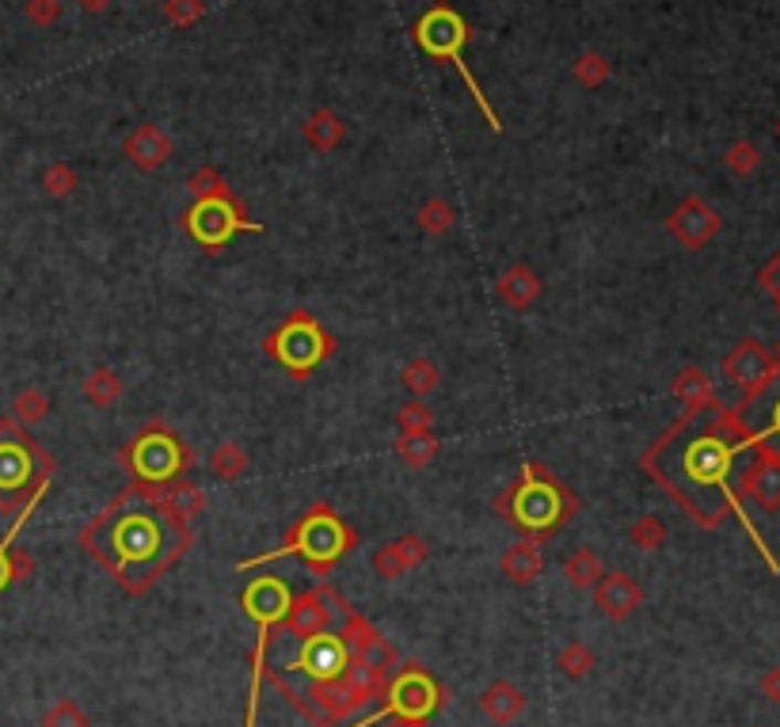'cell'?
<instances>
[{
	"label": "cell",
	"mask_w": 780,
	"mask_h": 727,
	"mask_svg": "<svg viewBox=\"0 0 780 727\" xmlns=\"http://www.w3.org/2000/svg\"><path fill=\"white\" fill-rule=\"evenodd\" d=\"M54 476V457L15 419H0V510L23 515L39 503Z\"/></svg>",
	"instance_id": "4"
},
{
	"label": "cell",
	"mask_w": 780,
	"mask_h": 727,
	"mask_svg": "<svg viewBox=\"0 0 780 727\" xmlns=\"http://www.w3.org/2000/svg\"><path fill=\"white\" fill-rule=\"evenodd\" d=\"M507 521L521 529L529 537H548L563 526L571 515L579 510V499L568 492L545 465L537 461H526L518 473V481L507 487V495L499 499Z\"/></svg>",
	"instance_id": "3"
},
{
	"label": "cell",
	"mask_w": 780,
	"mask_h": 727,
	"mask_svg": "<svg viewBox=\"0 0 780 727\" xmlns=\"http://www.w3.org/2000/svg\"><path fill=\"white\" fill-rule=\"evenodd\" d=\"M773 370H777V358L769 355V350L761 347V344H753V339H747V344L735 347L731 355H727V362H724L727 381L739 384L742 400H747L753 389H761Z\"/></svg>",
	"instance_id": "15"
},
{
	"label": "cell",
	"mask_w": 780,
	"mask_h": 727,
	"mask_svg": "<svg viewBox=\"0 0 780 727\" xmlns=\"http://www.w3.org/2000/svg\"><path fill=\"white\" fill-rule=\"evenodd\" d=\"M210 465H213V473H218V476L233 481L236 473H244V468H247V457H244V450H240V446H221L210 457Z\"/></svg>",
	"instance_id": "32"
},
{
	"label": "cell",
	"mask_w": 780,
	"mask_h": 727,
	"mask_svg": "<svg viewBox=\"0 0 780 727\" xmlns=\"http://www.w3.org/2000/svg\"><path fill=\"white\" fill-rule=\"evenodd\" d=\"M563 576H568V583H576V587H594L598 579H602V560L594 556V549H579L568 563H563Z\"/></svg>",
	"instance_id": "26"
},
{
	"label": "cell",
	"mask_w": 780,
	"mask_h": 727,
	"mask_svg": "<svg viewBox=\"0 0 780 727\" xmlns=\"http://www.w3.org/2000/svg\"><path fill=\"white\" fill-rule=\"evenodd\" d=\"M191 187H194V194H199V199H205V194H229V183H221V176L210 172V168L194 172L191 176Z\"/></svg>",
	"instance_id": "41"
},
{
	"label": "cell",
	"mask_w": 780,
	"mask_h": 727,
	"mask_svg": "<svg viewBox=\"0 0 780 727\" xmlns=\"http://www.w3.org/2000/svg\"><path fill=\"white\" fill-rule=\"evenodd\" d=\"M400 431L404 434H423V431H431V412H426V404H419V400H411V404L400 412Z\"/></svg>",
	"instance_id": "37"
},
{
	"label": "cell",
	"mask_w": 780,
	"mask_h": 727,
	"mask_svg": "<svg viewBox=\"0 0 780 727\" xmlns=\"http://www.w3.org/2000/svg\"><path fill=\"white\" fill-rule=\"evenodd\" d=\"M81 545L130 594L152 587L191 549V526L152 487H126L99 518L81 529Z\"/></svg>",
	"instance_id": "2"
},
{
	"label": "cell",
	"mask_w": 780,
	"mask_h": 727,
	"mask_svg": "<svg viewBox=\"0 0 780 727\" xmlns=\"http://www.w3.org/2000/svg\"><path fill=\"white\" fill-rule=\"evenodd\" d=\"M42 727H88V716L76 708V700H57V705L42 716Z\"/></svg>",
	"instance_id": "31"
},
{
	"label": "cell",
	"mask_w": 780,
	"mask_h": 727,
	"mask_svg": "<svg viewBox=\"0 0 780 727\" xmlns=\"http://www.w3.org/2000/svg\"><path fill=\"white\" fill-rule=\"evenodd\" d=\"M727 165H731V172H739V176H747V172H753V168H758V149H753V145H735L731 152H727Z\"/></svg>",
	"instance_id": "40"
},
{
	"label": "cell",
	"mask_w": 780,
	"mask_h": 727,
	"mask_svg": "<svg viewBox=\"0 0 780 727\" xmlns=\"http://www.w3.org/2000/svg\"><path fill=\"white\" fill-rule=\"evenodd\" d=\"M590 663H594V655H590L587 647H579V644H571L568 652L560 655L563 674H571V678H582V674L590 671Z\"/></svg>",
	"instance_id": "38"
},
{
	"label": "cell",
	"mask_w": 780,
	"mask_h": 727,
	"mask_svg": "<svg viewBox=\"0 0 780 727\" xmlns=\"http://www.w3.org/2000/svg\"><path fill=\"white\" fill-rule=\"evenodd\" d=\"M739 495L742 499H753L766 510H777L780 507V461L769 457V453L753 450L747 473H742V481H739Z\"/></svg>",
	"instance_id": "17"
},
{
	"label": "cell",
	"mask_w": 780,
	"mask_h": 727,
	"mask_svg": "<svg viewBox=\"0 0 780 727\" xmlns=\"http://www.w3.org/2000/svg\"><path fill=\"white\" fill-rule=\"evenodd\" d=\"M397 453L408 461V465H431L434 461V453H439V442L431 439V431H423V434H404V439L397 442Z\"/></svg>",
	"instance_id": "27"
},
{
	"label": "cell",
	"mask_w": 780,
	"mask_h": 727,
	"mask_svg": "<svg viewBox=\"0 0 780 727\" xmlns=\"http://www.w3.org/2000/svg\"><path fill=\"white\" fill-rule=\"evenodd\" d=\"M753 457V446L742 439L739 419L731 408H700V412H685L663 439L644 453V468L655 476L674 499L693 515V521L705 529L724 526V518H739L753 537L758 552L769 560V568L780 571L773 552L766 549L761 534L750 526L747 510H742L739 481L747 473Z\"/></svg>",
	"instance_id": "1"
},
{
	"label": "cell",
	"mask_w": 780,
	"mask_h": 727,
	"mask_svg": "<svg viewBox=\"0 0 780 727\" xmlns=\"http://www.w3.org/2000/svg\"><path fill=\"white\" fill-rule=\"evenodd\" d=\"M663 541H666V529H663V521L658 518H640L636 526H632V545H636V549L651 552V549H658Z\"/></svg>",
	"instance_id": "33"
},
{
	"label": "cell",
	"mask_w": 780,
	"mask_h": 727,
	"mask_svg": "<svg viewBox=\"0 0 780 727\" xmlns=\"http://www.w3.org/2000/svg\"><path fill=\"white\" fill-rule=\"evenodd\" d=\"M286 671L297 678V686H305V682H328V678L347 674L350 671V647H347V640H342V632L328 629V632H316V636H305L302 647H297V655H294V663H289ZM274 678H278V674H274ZM289 686H294V682H289Z\"/></svg>",
	"instance_id": "13"
},
{
	"label": "cell",
	"mask_w": 780,
	"mask_h": 727,
	"mask_svg": "<svg viewBox=\"0 0 780 727\" xmlns=\"http://www.w3.org/2000/svg\"><path fill=\"white\" fill-rule=\"evenodd\" d=\"M404 384H408V392L411 397H426V392L439 384V370H434V362H426V358H419V362H411L408 366V373H404Z\"/></svg>",
	"instance_id": "30"
},
{
	"label": "cell",
	"mask_w": 780,
	"mask_h": 727,
	"mask_svg": "<svg viewBox=\"0 0 780 727\" xmlns=\"http://www.w3.org/2000/svg\"><path fill=\"white\" fill-rule=\"evenodd\" d=\"M57 12H62V8H57V0H28V20L39 23V28L54 23Z\"/></svg>",
	"instance_id": "43"
},
{
	"label": "cell",
	"mask_w": 780,
	"mask_h": 727,
	"mask_svg": "<svg viewBox=\"0 0 780 727\" xmlns=\"http://www.w3.org/2000/svg\"><path fill=\"white\" fill-rule=\"evenodd\" d=\"M187 233L194 236L202 247H225L233 241L236 233H263L260 221H247L244 218V207H240V199L233 191L229 194H205V199L194 202L191 210H187L183 218Z\"/></svg>",
	"instance_id": "10"
},
{
	"label": "cell",
	"mask_w": 780,
	"mask_h": 727,
	"mask_svg": "<svg viewBox=\"0 0 780 727\" xmlns=\"http://www.w3.org/2000/svg\"><path fill=\"white\" fill-rule=\"evenodd\" d=\"M73 183H76V176L68 172L65 165H54V168H46V172H42V187H46L50 194H68V191H73Z\"/></svg>",
	"instance_id": "39"
},
{
	"label": "cell",
	"mask_w": 780,
	"mask_h": 727,
	"mask_svg": "<svg viewBox=\"0 0 780 727\" xmlns=\"http://www.w3.org/2000/svg\"><path fill=\"white\" fill-rule=\"evenodd\" d=\"M411 39H415V46L423 50L431 62H442V65H453V70L461 73V81H465L468 96L476 99V107L484 110V123L492 126V130H503L499 115H495V107L487 104L484 88H479V81L473 76L465 62V46H468V23L465 15L457 12V8H445V4H434L426 8L423 15L415 20V28H411Z\"/></svg>",
	"instance_id": "6"
},
{
	"label": "cell",
	"mask_w": 780,
	"mask_h": 727,
	"mask_svg": "<svg viewBox=\"0 0 780 727\" xmlns=\"http://www.w3.org/2000/svg\"><path fill=\"white\" fill-rule=\"evenodd\" d=\"M267 355L274 358L278 366H286L294 378H308L324 358L331 355V339L328 331L320 328L313 313H294L278 324V328L267 336Z\"/></svg>",
	"instance_id": "9"
},
{
	"label": "cell",
	"mask_w": 780,
	"mask_h": 727,
	"mask_svg": "<svg viewBox=\"0 0 780 727\" xmlns=\"http://www.w3.org/2000/svg\"><path fill=\"white\" fill-rule=\"evenodd\" d=\"M46 408L50 404H46V397H42L39 389H23L20 397H15V408H12L15 423H20V426H34L42 415H46Z\"/></svg>",
	"instance_id": "29"
},
{
	"label": "cell",
	"mask_w": 780,
	"mask_h": 727,
	"mask_svg": "<svg viewBox=\"0 0 780 727\" xmlns=\"http://www.w3.org/2000/svg\"><path fill=\"white\" fill-rule=\"evenodd\" d=\"M289 602H294V590H289L286 579L278 576H260L244 587L240 594V605L244 613L255 621V655H252V689H247V720L244 727H255V708H260V689H263V674H267V647L274 629H282L289 613Z\"/></svg>",
	"instance_id": "7"
},
{
	"label": "cell",
	"mask_w": 780,
	"mask_h": 727,
	"mask_svg": "<svg viewBox=\"0 0 780 727\" xmlns=\"http://www.w3.org/2000/svg\"><path fill=\"white\" fill-rule=\"evenodd\" d=\"M674 397L685 404V412H700V408L716 404L713 381H708V373L697 370V366H689V370L678 373V381H674Z\"/></svg>",
	"instance_id": "20"
},
{
	"label": "cell",
	"mask_w": 780,
	"mask_h": 727,
	"mask_svg": "<svg viewBox=\"0 0 780 727\" xmlns=\"http://www.w3.org/2000/svg\"><path fill=\"white\" fill-rule=\"evenodd\" d=\"M594 602H598V610H602L605 618L621 621V618H629V613L640 610V602H644V590H640L636 579H629V576H621V571H616V576H602V579H598Z\"/></svg>",
	"instance_id": "18"
},
{
	"label": "cell",
	"mask_w": 780,
	"mask_h": 727,
	"mask_svg": "<svg viewBox=\"0 0 780 727\" xmlns=\"http://www.w3.org/2000/svg\"><path fill=\"white\" fill-rule=\"evenodd\" d=\"M384 727H426V720H389Z\"/></svg>",
	"instance_id": "48"
},
{
	"label": "cell",
	"mask_w": 780,
	"mask_h": 727,
	"mask_svg": "<svg viewBox=\"0 0 780 727\" xmlns=\"http://www.w3.org/2000/svg\"><path fill=\"white\" fill-rule=\"evenodd\" d=\"M761 286H766L769 294H773L777 302H780V252L766 263V267H761Z\"/></svg>",
	"instance_id": "44"
},
{
	"label": "cell",
	"mask_w": 780,
	"mask_h": 727,
	"mask_svg": "<svg viewBox=\"0 0 780 727\" xmlns=\"http://www.w3.org/2000/svg\"><path fill=\"white\" fill-rule=\"evenodd\" d=\"M165 15L176 28H187L202 15V0H165Z\"/></svg>",
	"instance_id": "36"
},
{
	"label": "cell",
	"mask_w": 780,
	"mask_h": 727,
	"mask_svg": "<svg viewBox=\"0 0 780 727\" xmlns=\"http://www.w3.org/2000/svg\"><path fill=\"white\" fill-rule=\"evenodd\" d=\"M479 708H484L487 716H492L495 724H510L514 716H521V708H526V697H521L518 686H510V682H495L492 689L479 697Z\"/></svg>",
	"instance_id": "22"
},
{
	"label": "cell",
	"mask_w": 780,
	"mask_h": 727,
	"mask_svg": "<svg viewBox=\"0 0 780 727\" xmlns=\"http://www.w3.org/2000/svg\"><path fill=\"white\" fill-rule=\"evenodd\" d=\"M118 392H123V381H118L110 370H103V366H99L96 373H92L88 381H84V397H88L96 408H107V404H115V400H118Z\"/></svg>",
	"instance_id": "28"
},
{
	"label": "cell",
	"mask_w": 780,
	"mask_h": 727,
	"mask_svg": "<svg viewBox=\"0 0 780 727\" xmlns=\"http://www.w3.org/2000/svg\"><path fill=\"white\" fill-rule=\"evenodd\" d=\"M110 0H81V8L84 12H103V8H107Z\"/></svg>",
	"instance_id": "47"
},
{
	"label": "cell",
	"mask_w": 780,
	"mask_h": 727,
	"mask_svg": "<svg viewBox=\"0 0 780 727\" xmlns=\"http://www.w3.org/2000/svg\"><path fill=\"white\" fill-rule=\"evenodd\" d=\"M123 465L134 473V484L160 492V487L183 481L187 468L194 465V457L176 431H168L165 423H149L130 446L123 450Z\"/></svg>",
	"instance_id": "8"
},
{
	"label": "cell",
	"mask_w": 780,
	"mask_h": 727,
	"mask_svg": "<svg viewBox=\"0 0 780 727\" xmlns=\"http://www.w3.org/2000/svg\"><path fill=\"white\" fill-rule=\"evenodd\" d=\"M666 229H671L685 247H705L719 233V213L708 207L705 199H685L682 207L671 213Z\"/></svg>",
	"instance_id": "16"
},
{
	"label": "cell",
	"mask_w": 780,
	"mask_h": 727,
	"mask_svg": "<svg viewBox=\"0 0 780 727\" xmlns=\"http://www.w3.org/2000/svg\"><path fill=\"white\" fill-rule=\"evenodd\" d=\"M355 541H358L355 529H350L347 521H342L331 507L316 503V507H308L305 515L297 518V526L289 529V537L278 545V549L252 556V560L240 563V571L260 568V563L278 560V556H302L308 568L316 571V576H324V571H331L342 560V556L355 549Z\"/></svg>",
	"instance_id": "5"
},
{
	"label": "cell",
	"mask_w": 780,
	"mask_h": 727,
	"mask_svg": "<svg viewBox=\"0 0 780 727\" xmlns=\"http://www.w3.org/2000/svg\"><path fill=\"white\" fill-rule=\"evenodd\" d=\"M168 152H171V141L165 138V130H157V126H137L130 138H126V157H130L141 172H157V168L168 160Z\"/></svg>",
	"instance_id": "19"
},
{
	"label": "cell",
	"mask_w": 780,
	"mask_h": 727,
	"mask_svg": "<svg viewBox=\"0 0 780 727\" xmlns=\"http://www.w3.org/2000/svg\"><path fill=\"white\" fill-rule=\"evenodd\" d=\"M12 583V549H0V590Z\"/></svg>",
	"instance_id": "46"
},
{
	"label": "cell",
	"mask_w": 780,
	"mask_h": 727,
	"mask_svg": "<svg viewBox=\"0 0 780 727\" xmlns=\"http://www.w3.org/2000/svg\"><path fill=\"white\" fill-rule=\"evenodd\" d=\"M761 693H766L769 700H777V705H780V666H773V671H769L766 678H761Z\"/></svg>",
	"instance_id": "45"
},
{
	"label": "cell",
	"mask_w": 780,
	"mask_h": 727,
	"mask_svg": "<svg viewBox=\"0 0 780 727\" xmlns=\"http://www.w3.org/2000/svg\"><path fill=\"white\" fill-rule=\"evenodd\" d=\"M305 134H308V141L316 145L320 152H328V149H336L339 138H342V123L331 110H316L313 118H308V126H305Z\"/></svg>",
	"instance_id": "25"
},
{
	"label": "cell",
	"mask_w": 780,
	"mask_h": 727,
	"mask_svg": "<svg viewBox=\"0 0 780 727\" xmlns=\"http://www.w3.org/2000/svg\"><path fill=\"white\" fill-rule=\"evenodd\" d=\"M545 560H541V549L537 545H510L507 556H503V576L514 579L518 587L534 583L537 576H541Z\"/></svg>",
	"instance_id": "23"
},
{
	"label": "cell",
	"mask_w": 780,
	"mask_h": 727,
	"mask_svg": "<svg viewBox=\"0 0 780 727\" xmlns=\"http://www.w3.org/2000/svg\"><path fill=\"white\" fill-rule=\"evenodd\" d=\"M731 412L739 419L742 439L758 453H769V457L780 461V366L769 373V381L761 389H753Z\"/></svg>",
	"instance_id": "12"
},
{
	"label": "cell",
	"mask_w": 780,
	"mask_h": 727,
	"mask_svg": "<svg viewBox=\"0 0 780 727\" xmlns=\"http://www.w3.org/2000/svg\"><path fill=\"white\" fill-rule=\"evenodd\" d=\"M541 294V278L529 267H510L507 275L499 278V297L510 305V309H529Z\"/></svg>",
	"instance_id": "21"
},
{
	"label": "cell",
	"mask_w": 780,
	"mask_h": 727,
	"mask_svg": "<svg viewBox=\"0 0 780 727\" xmlns=\"http://www.w3.org/2000/svg\"><path fill=\"white\" fill-rule=\"evenodd\" d=\"M160 499L168 503L171 510H176L179 518H191V515H199V510L205 507V499H202V492L194 484H183V481H176V484H168V487H160Z\"/></svg>",
	"instance_id": "24"
},
{
	"label": "cell",
	"mask_w": 780,
	"mask_h": 727,
	"mask_svg": "<svg viewBox=\"0 0 780 727\" xmlns=\"http://www.w3.org/2000/svg\"><path fill=\"white\" fill-rule=\"evenodd\" d=\"M342 610H347V602H342L336 590H331L328 583H316L313 590H305V594H297L294 602H289V613H286V621H282V629L297 640L316 636V632H328L331 618Z\"/></svg>",
	"instance_id": "14"
},
{
	"label": "cell",
	"mask_w": 780,
	"mask_h": 727,
	"mask_svg": "<svg viewBox=\"0 0 780 727\" xmlns=\"http://www.w3.org/2000/svg\"><path fill=\"white\" fill-rule=\"evenodd\" d=\"M777 366H780V350H777Z\"/></svg>",
	"instance_id": "49"
},
{
	"label": "cell",
	"mask_w": 780,
	"mask_h": 727,
	"mask_svg": "<svg viewBox=\"0 0 780 727\" xmlns=\"http://www.w3.org/2000/svg\"><path fill=\"white\" fill-rule=\"evenodd\" d=\"M381 693H384V708H377L362 727L384 720V716H392V720H426L442 700L439 682H434L423 666H404V671H397L384 682Z\"/></svg>",
	"instance_id": "11"
},
{
	"label": "cell",
	"mask_w": 780,
	"mask_h": 727,
	"mask_svg": "<svg viewBox=\"0 0 780 727\" xmlns=\"http://www.w3.org/2000/svg\"><path fill=\"white\" fill-rule=\"evenodd\" d=\"M373 568H377V576H381V579H397L400 571L408 568V560H404V552H400V545H384V549L373 556Z\"/></svg>",
	"instance_id": "34"
},
{
	"label": "cell",
	"mask_w": 780,
	"mask_h": 727,
	"mask_svg": "<svg viewBox=\"0 0 780 727\" xmlns=\"http://www.w3.org/2000/svg\"><path fill=\"white\" fill-rule=\"evenodd\" d=\"M605 73H610V70H605V62H602V57H598V54H582V62L576 65V76H579L582 84H598V81H605Z\"/></svg>",
	"instance_id": "42"
},
{
	"label": "cell",
	"mask_w": 780,
	"mask_h": 727,
	"mask_svg": "<svg viewBox=\"0 0 780 727\" xmlns=\"http://www.w3.org/2000/svg\"><path fill=\"white\" fill-rule=\"evenodd\" d=\"M419 225H423L426 233H445V229L453 225V210L445 207V202H426L423 213H419Z\"/></svg>",
	"instance_id": "35"
}]
</instances>
